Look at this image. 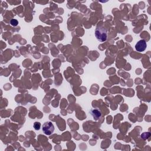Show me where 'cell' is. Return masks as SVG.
Instances as JSON below:
<instances>
[{"label":"cell","instance_id":"cell-1","mask_svg":"<svg viewBox=\"0 0 151 151\" xmlns=\"http://www.w3.org/2000/svg\"><path fill=\"white\" fill-rule=\"evenodd\" d=\"M107 30L103 27H97L95 30V36L98 41H106L108 38Z\"/></svg>","mask_w":151,"mask_h":151},{"label":"cell","instance_id":"cell-2","mask_svg":"<svg viewBox=\"0 0 151 151\" xmlns=\"http://www.w3.org/2000/svg\"><path fill=\"white\" fill-rule=\"evenodd\" d=\"M42 129L43 132L47 135H51L54 131V125L50 122H47L44 123L43 125Z\"/></svg>","mask_w":151,"mask_h":151},{"label":"cell","instance_id":"cell-3","mask_svg":"<svg viewBox=\"0 0 151 151\" xmlns=\"http://www.w3.org/2000/svg\"><path fill=\"white\" fill-rule=\"evenodd\" d=\"M147 47L146 42L144 40L139 41L135 45V49L138 52H143L145 50Z\"/></svg>","mask_w":151,"mask_h":151},{"label":"cell","instance_id":"cell-4","mask_svg":"<svg viewBox=\"0 0 151 151\" xmlns=\"http://www.w3.org/2000/svg\"><path fill=\"white\" fill-rule=\"evenodd\" d=\"M90 115H91L93 119L95 120H99L101 116H102V113H101V112L98 110V109H91L90 111Z\"/></svg>","mask_w":151,"mask_h":151},{"label":"cell","instance_id":"cell-5","mask_svg":"<svg viewBox=\"0 0 151 151\" xmlns=\"http://www.w3.org/2000/svg\"><path fill=\"white\" fill-rule=\"evenodd\" d=\"M35 130H39L40 129V128H41V124L40 122H36L34 124V125H33Z\"/></svg>","mask_w":151,"mask_h":151},{"label":"cell","instance_id":"cell-6","mask_svg":"<svg viewBox=\"0 0 151 151\" xmlns=\"http://www.w3.org/2000/svg\"><path fill=\"white\" fill-rule=\"evenodd\" d=\"M10 24L12 26L16 27V26H17L19 24V21L17 20H16V19H12L11 20V21H10Z\"/></svg>","mask_w":151,"mask_h":151}]
</instances>
